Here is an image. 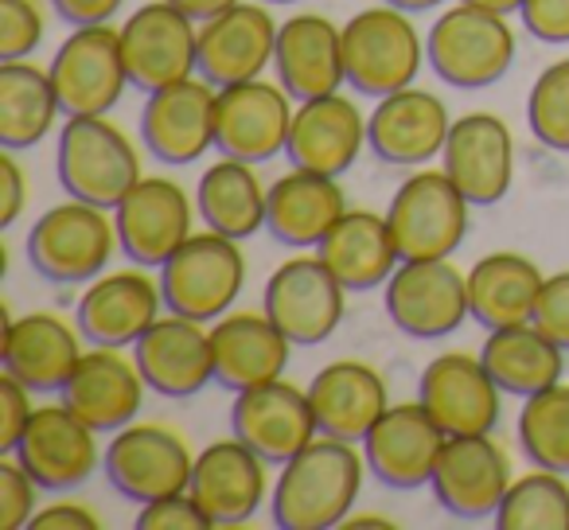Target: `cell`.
Wrapping results in <instances>:
<instances>
[{
    "label": "cell",
    "instance_id": "cell-1",
    "mask_svg": "<svg viewBox=\"0 0 569 530\" xmlns=\"http://www.w3.org/2000/svg\"><path fill=\"white\" fill-rule=\"evenodd\" d=\"M367 476V457L356 441L340 437H312L293 460H284L273 491H269V511L273 527L281 530H332L343 527L348 511L356 507L359 488Z\"/></svg>",
    "mask_w": 569,
    "mask_h": 530
},
{
    "label": "cell",
    "instance_id": "cell-2",
    "mask_svg": "<svg viewBox=\"0 0 569 530\" xmlns=\"http://www.w3.org/2000/svg\"><path fill=\"white\" fill-rule=\"evenodd\" d=\"M421 63H429V56L413 12L382 0L343 24V71H348V87L359 94L379 102L395 90L413 87Z\"/></svg>",
    "mask_w": 569,
    "mask_h": 530
},
{
    "label": "cell",
    "instance_id": "cell-3",
    "mask_svg": "<svg viewBox=\"0 0 569 530\" xmlns=\"http://www.w3.org/2000/svg\"><path fill=\"white\" fill-rule=\"evenodd\" d=\"M118 246L113 214L82 199L48 207L28 230V261L51 286H90L106 273Z\"/></svg>",
    "mask_w": 569,
    "mask_h": 530
},
{
    "label": "cell",
    "instance_id": "cell-4",
    "mask_svg": "<svg viewBox=\"0 0 569 530\" xmlns=\"http://www.w3.org/2000/svg\"><path fill=\"white\" fill-rule=\"evenodd\" d=\"M426 56L441 82L457 90H483L511 71L515 28L507 24L503 12H488L460 0L429 28Z\"/></svg>",
    "mask_w": 569,
    "mask_h": 530
},
{
    "label": "cell",
    "instance_id": "cell-5",
    "mask_svg": "<svg viewBox=\"0 0 569 530\" xmlns=\"http://www.w3.org/2000/svg\"><path fill=\"white\" fill-rule=\"evenodd\" d=\"M59 183L71 199L94 207H113L126 199V191L141 180V152L129 141L121 126L110 118H67L56 149Z\"/></svg>",
    "mask_w": 569,
    "mask_h": 530
},
{
    "label": "cell",
    "instance_id": "cell-6",
    "mask_svg": "<svg viewBox=\"0 0 569 530\" xmlns=\"http://www.w3.org/2000/svg\"><path fill=\"white\" fill-rule=\"evenodd\" d=\"M246 286V258L238 238L219 230H196L172 258L160 266V289H164L168 312H180L191 320L227 317Z\"/></svg>",
    "mask_w": 569,
    "mask_h": 530
},
{
    "label": "cell",
    "instance_id": "cell-7",
    "mask_svg": "<svg viewBox=\"0 0 569 530\" xmlns=\"http://www.w3.org/2000/svg\"><path fill=\"white\" fill-rule=\"evenodd\" d=\"M261 309L297 348H317L343 324L348 289L320 253H297L269 273L261 289Z\"/></svg>",
    "mask_w": 569,
    "mask_h": 530
},
{
    "label": "cell",
    "instance_id": "cell-8",
    "mask_svg": "<svg viewBox=\"0 0 569 530\" xmlns=\"http://www.w3.org/2000/svg\"><path fill=\"white\" fill-rule=\"evenodd\" d=\"M468 199L445 168L406 176L387 207V222L406 258H452L468 238Z\"/></svg>",
    "mask_w": 569,
    "mask_h": 530
},
{
    "label": "cell",
    "instance_id": "cell-9",
    "mask_svg": "<svg viewBox=\"0 0 569 530\" xmlns=\"http://www.w3.org/2000/svg\"><path fill=\"white\" fill-rule=\"evenodd\" d=\"M48 71L51 82H56L63 118H102V113H110L129 87L126 56H121V28H74L56 48Z\"/></svg>",
    "mask_w": 569,
    "mask_h": 530
},
{
    "label": "cell",
    "instance_id": "cell-10",
    "mask_svg": "<svg viewBox=\"0 0 569 530\" xmlns=\"http://www.w3.org/2000/svg\"><path fill=\"white\" fill-rule=\"evenodd\" d=\"M102 472L118 496L149 503V499L188 491L196 452L176 429L157 426V421H129L106 444Z\"/></svg>",
    "mask_w": 569,
    "mask_h": 530
},
{
    "label": "cell",
    "instance_id": "cell-11",
    "mask_svg": "<svg viewBox=\"0 0 569 530\" xmlns=\"http://www.w3.org/2000/svg\"><path fill=\"white\" fill-rule=\"evenodd\" d=\"M387 317L410 340L452 336L468 317V273L449 258H406L387 281Z\"/></svg>",
    "mask_w": 569,
    "mask_h": 530
},
{
    "label": "cell",
    "instance_id": "cell-12",
    "mask_svg": "<svg viewBox=\"0 0 569 530\" xmlns=\"http://www.w3.org/2000/svg\"><path fill=\"white\" fill-rule=\"evenodd\" d=\"M129 87L152 90L199 74V20H191L172 0H149L121 24Z\"/></svg>",
    "mask_w": 569,
    "mask_h": 530
},
{
    "label": "cell",
    "instance_id": "cell-13",
    "mask_svg": "<svg viewBox=\"0 0 569 530\" xmlns=\"http://www.w3.org/2000/svg\"><path fill=\"white\" fill-rule=\"evenodd\" d=\"M297 98L269 79L219 87L214 98V149L219 157L266 164L289 144Z\"/></svg>",
    "mask_w": 569,
    "mask_h": 530
},
{
    "label": "cell",
    "instance_id": "cell-14",
    "mask_svg": "<svg viewBox=\"0 0 569 530\" xmlns=\"http://www.w3.org/2000/svg\"><path fill=\"white\" fill-rule=\"evenodd\" d=\"M12 457L43 491H71L102 468L106 449L98 444L94 426H87L67 402H51L32 410Z\"/></svg>",
    "mask_w": 569,
    "mask_h": 530
},
{
    "label": "cell",
    "instance_id": "cell-15",
    "mask_svg": "<svg viewBox=\"0 0 569 530\" xmlns=\"http://www.w3.org/2000/svg\"><path fill=\"white\" fill-rule=\"evenodd\" d=\"M196 211L188 191L168 176H141L133 188L126 191L118 207H113V222H118V242L133 266L144 270H160L196 230Z\"/></svg>",
    "mask_w": 569,
    "mask_h": 530
},
{
    "label": "cell",
    "instance_id": "cell-16",
    "mask_svg": "<svg viewBox=\"0 0 569 530\" xmlns=\"http://www.w3.org/2000/svg\"><path fill=\"white\" fill-rule=\"evenodd\" d=\"M511 480V460H507L503 444L491 441V433H468L445 441L429 488H433L441 511H449L452 519L480 522L496 519Z\"/></svg>",
    "mask_w": 569,
    "mask_h": 530
},
{
    "label": "cell",
    "instance_id": "cell-17",
    "mask_svg": "<svg viewBox=\"0 0 569 530\" xmlns=\"http://www.w3.org/2000/svg\"><path fill=\"white\" fill-rule=\"evenodd\" d=\"M230 429L238 441H246L277 468L293 460L312 437H320L309 387H293V382H284V374L261 382V387L238 390L234 406H230Z\"/></svg>",
    "mask_w": 569,
    "mask_h": 530
},
{
    "label": "cell",
    "instance_id": "cell-18",
    "mask_svg": "<svg viewBox=\"0 0 569 530\" xmlns=\"http://www.w3.org/2000/svg\"><path fill=\"white\" fill-rule=\"evenodd\" d=\"M449 441L437 418L421 402L387 406L371 433L359 441L367 457V472L395 491L426 488L433 480V468L441 460V449Z\"/></svg>",
    "mask_w": 569,
    "mask_h": 530
},
{
    "label": "cell",
    "instance_id": "cell-19",
    "mask_svg": "<svg viewBox=\"0 0 569 530\" xmlns=\"http://www.w3.org/2000/svg\"><path fill=\"white\" fill-rule=\"evenodd\" d=\"M281 24L261 0H238L199 24V74L214 87L261 79L273 67Z\"/></svg>",
    "mask_w": 569,
    "mask_h": 530
},
{
    "label": "cell",
    "instance_id": "cell-20",
    "mask_svg": "<svg viewBox=\"0 0 569 530\" xmlns=\"http://www.w3.org/2000/svg\"><path fill=\"white\" fill-rule=\"evenodd\" d=\"M214 98H219V87L207 82L203 74L152 90L141 110L144 149L160 164H196L207 149H214Z\"/></svg>",
    "mask_w": 569,
    "mask_h": 530
},
{
    "label": "cell",
    "instance_id": "cell-21",
    "mask_svg": "<svg viewBox=\"0 0 569 530\" xmlns=\"http://www.w3.org/2000/svg\"><path fill=\"white\" fill-rule=\"evenodd\" d=\"M499 382L480 356L445 351L429 359L418 379V402L437 418L449 437L491 433L499 426Z\"/></svg>",
    "mask_w": 569,
    "mask_h": 530
},
{
    "label": "cell",
    "instance_id": "cell-22",
    "mask_svg": "<svg viewBox=\"0 0 569 530\" xmlns=\"http://www.w3.org/2000/svg\"><path fill=\"white\" fill-rule=\"evenodd\" d=\"M449 106L421 87H406L379 98L367 118V144L382 164L395 168H426L437 160L449 141Z\"/></svg>",
    "mask_w": 569,
    "mask_h": 530
},
{
    "label": "cell",
    "instance_id": "cell-23",
    "mask_svg": "<svg viewBox=\"0 0 569 530\" xmlns=\"http://www.w3.org/2000/svg\"><path fill=\"white\" fill-rule=\"evenodd\" d=\"M441 168L472 207L499 203L515 180V137L507 121L483 110L457 118L445 141Z\"/></svg>",
    "mask_w": 569,
    "mask_h": 530
},
{
    "label": "cell",
    "instance_id": "cell-24",
    "mask_svg": "<svg viewBox=\"0 0 569 530\" xmlns=\"http://www.w3.org/2000/svg\"><path fill=\"white\" fill-rule=\"evenodd\" d=\"M269 460L258 457L246 441L227 437L196 452V472L188 491L199 499L214 527H238L261 511L269 496Z\"/></svg>",
    "mask_w": 569,
    "mask_h": 530
},
{
    "label": "cell",
    "instance_id": "cell-25",
    "mask_svg": "<svg viewBox=\"0 0 569 530\" xmlns=\"http://www.w3.org/2000/svg\"><path fill=\"white\" fill-rule=\"evenodd\" d=\"M160 309H168L164 289L144 273V266H137V270L102 273L90 281L79 309H74V324L90 343L129 348L157 324Z\"/></svg>",
    "mask_w": 569,
    "mask_h": 530
},
{
    "label": "cell",
    "instance_id": "cell-26",
    "mask_svg": "<svg viewBox=\"0 0 569 530\" xmlns=\"http://www.w3.org/2000/svg\"><path fill=\"white\" fill-rule=\"evenodd\" d=\"M133 359L149 390H157L160 398H196L214 382L211 328H203V320L180 317V312L160 317L133 343Z\"/></svg>",
    "mask_w": 569,
    "mask_h": 530
},
{
    "label": "cell",
    "instance_id": "cell-27",
    "mask_svg": "<svg viewBox=\"0 0 569 530\" xmlns=\"http://www.w3.org/2000/svg\"><path fill=\"white\" fill-rule=\"evenodd\" d=\"M144 390H149V382H144L133 356H126L121 348L90 343V351H82L79 367L59 394L98 433H118L141 413Z\"/></svg>",
    "mask_w": 569,
    "mask_h": 530
},
{
    "label": "cell",
    "instance_id": "cell-28",
    "mask_svg": "<svg viewBox=\"0 0 569 530\" xmlns=\"http://www.w3.org/2000/svg\"><path fill=\"white\" fill-rule=\"evenodd\" d=\"M273 71L297 102L336 94L348 82L343 71V28L328 20L325 12H297L281 20L277 32Z\"/></svg>",
    "mask_w": 569,
    "mask_h": 530
},
{
    "label": "cell",
    "instance_id": "cell-29",
    "mask_svg": "<svg viewBox=\"0 0 569 530\" xmlns=\"http://www.w3.org/2000/svg\"><path fill=\"white\" fill-rule=\"evenodd\" d=\"M367 144V118L340 90L312 102H297L284 157L293 168L320 176H343Z\"/></svg>",
    "mask_w": 569,
    "mask_h": 530
},
{
    "label": "cell",
    "instance_id": "cell-30",
    "mask_svg": "<svg viewBox=\"0 0 569 530\" xmlns=\"http://www.w3.org/2000/svg\"><path fill=\"white\" fill-rule=\"evenodd\" d=\"M82 359V340L63 317L56 312H28V317H9L4 324V348L0 363L17 374L32 394H56L67 387Z\"/></svg>",
    "mask_w": 569,
    "mask_h": 530
},
{
    "label": "cell",
    "instance_id": "cell-31",
    "mask_svg": "<svg viewBox=\"0 0 569 530\" xmlns=\"http://www.w3.org/2000/svg\"><path fill=\"white\" fill-rule=\"evenodd\" d=\"M297 343L261 312H227L211 328L214 351V382L227 390L261 387L269 379H281Z\"/></svg>",
    "mask_w": 569,
    "mask_h": 530
},
{
    "label": "cell",
    "instance_id": "cell-32",
    "mask_svg": "<svg viewBox=\"0 0 569 530\" xmlns=\"http://www.w3.org/2000/svg\"><path fill=\"white\" fill-rule=\"evenodd\" d=\"M312 410H317L320 433L340 441H363L375 421L387 413L390 387L371 363L363 359H336L320 367L309 382Z\"/></svg>",
    "mask_w": 569,
    "mask_h": 530
},
{
    "label": "cell",
    "instance_id": "cell-33",
    "mask_svg": "<svg viewBox=\"0 0 569 530\" xmlns=\"http://www.w3.org/2000/svg\"><path fill=\"white\" fill-rule=\"evenodd\" d=\"M343 211H348V196L340 188V176L293 168V172H284L281 180L269 183L266 230L281 246L317 250Z\"/></svg>",
    "mask_w": 569,
    "mask_h": 530
},
{
    "label": "cell",
    "instance_id": "cell-34",
    "mask_svg": "<svg viewBox=\"0 0 569 530\" xmlns=\"http://www.w3.org/2000/svg\"><path fill=\"white\" fill-rule=\"evenodd\" d=\"M317 253L348 293H371L387 286L390 273L402 266V250H398L387 214L363 211V207H348L317 246Z\"/></svg>",
    "mask_w": 569,
    "mask_h": 530
},
{
    "label": "cell",
    "instance_id": "cell-35",
    "mask_svg": "<svg viewBox=\"0 0 569 530\" xmlns=\"http://www.w3.org/2000/svg\"><path fill=\"white\" fill-rule=\"evenodd\" d=\"M542 281L546 273L538 270L527 253H483L468 270V309H472V320L480 328H488V332L507 324H527L535 317Z\"/></svg>",
    "mask_w": 569,
    "mask_h": 530
},
{
    "label": "cell",
    "instance_id": "cell-36",
    "mask_svg": "<svg viewBox=\"0 0 569 530\" xmlns=\"http://www.w3.org/2000/svg\"><path fill=\"white\" fill-rule=\"evenodd\" d=\"M566 356L569 351L558 348L535 320L491 328L480 348V359L491 371V379L499 382L503 394H515V398H530V394H538V390L561 382V374H566Z\"/></svg>",
    "mask_w": 569,
    "mask_h": 530
},
{
    "label": "cell",
    "instance_id": "cell-37",
    "mask_svg": "<svg viewBox=\"0 0 569 530\" xmlns=\"http://www.w3.org/2000/svg\"><path fill=\"white\" fill-rule=\"evenodd\" d=\"M196 207H199V219L211 230L246 242V238H253L258 230H266L269 188H261L258 164L219 157L199 176Z\"/></svg>",
    "mask_w": 569,
    "mask_h": 530
},
{
    "label": "cell",
    "instance_id": "cell-38",
    "mask_svg": "<svg viewBox=\"0 0 569 530\" xmlns=\"http://www.w3.org/2000/svg\"><path fill=\"white\" fill-rule=\"evenodd\" d=\"M59 94L51 71L32 59H0V144L12 152L32 149L59 118Z\"/></svg>",
    "mask_w": 569,
    "mask_h": 530
},
{
    "label": "cell",
    "instance_id": "cell-39",
    "mask_svg": "<svg viewBox=\"0 0 569 530\" xmlns=\"http://www.w3.org/2000/svg\"><path fill=\"white\" fill-rule=\"evenodd\" d=\"M491 522L499 530H569L566 472L535 464V472L515 476Z\"/></svg>",
    "mask_w": 569,
    "mask_h": 530
},
{
    "label": "cell",
    "instance_id": "cell-40",
    "mask_svg": "<svg viewBox=\"0 0 569 530\" xmlns=\"http://www.w3.org/2000/svg\"><path fill=\"white\" fill-rule=\"evenodd\" d=\"M519 444L530 464L569 476V387L566 382H553V387L522 398Z\"/></svg>",
    "mask_w": 569,
    "mask_h": 530
},
{
    "label": "cell",
    "instance_id": "cell-41",
    "mask_svg": "<svg viewBox=\"0 0 569 530\" xmlns=\"http://www.w3.org/2000/svg\"><path fill=\"white\" fill-rule=\"evenodd\" d=\"M527 126L550 152H569V56L542 67L527 94Z\"/></svg>",
    "mask_w": 569,
    "mask_h": 530
},
{
    "label": "cell",
    "instance_id": "cell-42",
    "mask_svg": "<svg viewBox=\"0 0 569 530\" xmlns=\"http://www.w3.org/2000/svg\"><path fill=\"white\" fill-rule=\"evenodd\" d=\"M36 491H40V483L32 480V472L12 452H4L0 457V530L32 527L36 511H40Z\"/></svg>",
    "mask_w": 569,
    "mask_h": 530
},
{
    "label": "cell",
    "instance_id": "cell-43",
    "mask_svg": "<svg viewBox=\"0 0 569 530\" xmlns=\"http://www.w3.org/2000/svg\"><path fill=\"white\" fill-rule=\"evenodd\" d=\"M43 40V12L36 0H0V59H28Z\"/></svg>",
    "mask_w": 569,
    "mask_h": 530
},
{
    "label": "cell",
    "instance_id": "cell-44",
    "mask_svg": "<svg viewBox=\"0 0 569 530\" xmlns=\"http://www.w3.org/2000/svg\"><path fill=\"white\" fill-rule=\"evenodd\" d=\"M137 530H214V522L191 491H176V496H160L141 503Z\"/></svg>",
    "mask_w": 569,
    "mask_h": 530
},
{
    "label": "cell",
    "instance_id": "cell-45",
    "mask_svg": "<svg viewBox=\"0 0 569 530\" xmlns=\"http://www.w3.org/2000/svg\"><path fill=\"white\" fill-rule=\"evenodd\" d=\"M530 320H535L558 348L569 351V270L550 273V278L542 281V293H538L535 317Z\"/></svg>",
    "mask_w": 569,
    "mask_h": 530
},
{
    "label": "cell",
    "instance_id": "cell-46",
    "mask_svg": "<svg viewBox=\"0 0 569 530\" xmlns=\"http://www.w3.org/2000/svg\"><path fill=\"white\" fill-rule=\"evenodd\" d=\"M32 390L17 379V374H0V457L17 449L20 433H24L28 418H32Z\"/></svg>",
    "mask_w": 569,
    "mask_h": 530
},
{
    "label": "cell",
    "instance_id": "cell-47",
    "mask_svg": "<svg viewBox=\"0 0 569 530\" xmlns=\"http://www.w3.org/2000/svg\"><path fill=\"white\" fill-rule=\"evenodd\" d=\"M519 17L538 43H569V0H522Z\"/></svg>",
    "mask_w": 569,
    "mask_h": 530
},
{
    "label": "cell",
    "instance_id": "cell-48",
    "mask_svg": "<svg viewBox=\"0 0 569 530\" xmlns=\"http://www.w3.org/2000/svg\"><path fill=\"white\" fill-rule=\"evenodd\" d=\"M24 203H28L24 168L12 160V149H4L0 152V227H17Z\"/></svg>",
    "mask_w": 569,
    "mask_h": 530
},
{
    "label": "cell",
    "instance_id": "cell-49",
    "mask_svg": "<svg viewBox=\"0 0 569 530\" xmlns=\"http://www.w3.org/2000/svg\"><path fill=\"white\" fill-rule=\"evenodd\" d=\"M32 527L36 530H98L102 527V519H98L87 503H71V499H63V503L40 507L36 519H32Z\"/></svg>",
    "mask_w": 569,
    "mask_h": 530
},
{
    "label": "cell",
    "instance_id": "cell-50",
    "mask_svg": "<svg viewBox=\"0 0 569 530\" xmlns=\"http://www.w3.org/2000/svg\"><path fill=\"white\" fill-rule=\"evenodd\" d=\"M51 9L71 28H87V24H110L126 9V0H51Z\"/></svg>",
    "mask_w": 569,
    "mask_h": 530
},
{
    "label": "cell",
    "instance_id": "cell-51",
    "mask_svg": "<svg viewBox=\"0 0 569 530\" xmlns=\"http://www.w3.org/2000/svg\"><path fill=\"white\" fill-rule=\"evenodd\" d=\"M172 4L188 12L191 20H199V24H203V20L219 17L222 9H230V4H238V0H172Z\"/></svg>",
    "mask_w": 569,
    "mask_h": 530
},
{
    "label": "cell",
    "instance_id": "cell-52",
    "mask_svg": "<svg viewBox=\"0 0 569 530\" xmlns=\"http://www.w3.org/2000/svg\"><path fill=\"white\" fill-rule=\"evenodd\" d=\"M395 530L398 522H390V519H382V514H348L343 519V530Z\"/></svg>",
    "mask_w": 569,
    "mask_h": 530
},
{
    "label": "cell",
    "instance_id": "cell-53",
    "mask_svg": "<svg viewBox=\"0 0 569 530\" xmlns=\"http://www.w3.org/2000/svg\"><path fill=\"white\" fill-rule=\"evenodd\" d=\"M468 4H480V9H488V12H503V17L522 9V0H468Z\"/></svg>",
    "mask_w": 569,
    "mask_h": 530
},
{
    "label": "cell",
    "instance_id": "cell-54",
    "mask_svg": "<svg viewBox=\"0 0 569 530\" xmlns=\"http://www.w3.org/2000/svg\"><path fill=\"white\" fill-rule=\"evenodd\" d=\"M387 4H395V9H402V12H433V9H441L445 0H387Z\"/></svg>",
    "mask_w": 569,
    "mask_h": 530
},
{
    "label": "cell",
    "instance_id": "cell-55",
    "mask_svg": "<svg viewBox=\"0 0 569 530\" xmlns=\"http://www.w3.org/2000/svg\"><path fill=\"white\" fill-rule=\"evenodd\" d=\"M261 4H297V0H261Z\"/></svg>",
    "mask_w": 569,
    "mask_h": 530
}]
</instances>
